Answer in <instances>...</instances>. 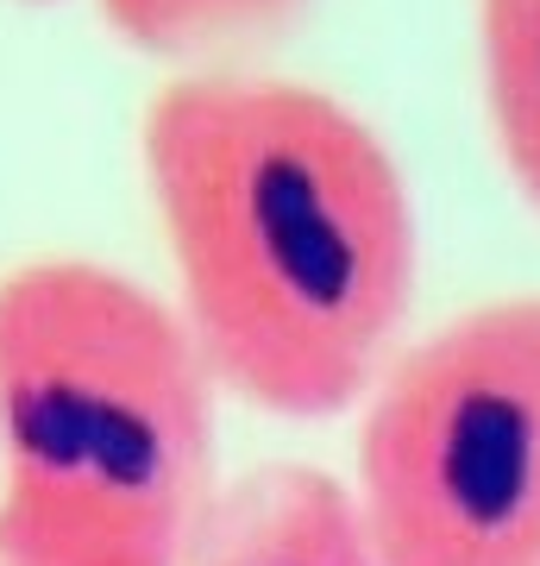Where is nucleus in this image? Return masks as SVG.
I'll return each mask as SVG.
<instances>
[{"label": "nucleus", "mask_w": 540, "mask_h": 566, "mask_svg": "<svg viewBox=\"0 0 540 566\" xmlns=\"http://www.w3.org/2000/svg\"><path fill=\"white\" fill-rule=\"evenodd\" d=\"M346 491L378 566H540V290L396 346Z\"/></svg>", "instance_id": "obj_3"}, {"label": "nucleus", "mask_w": 540, "mask_h": 566, "mask_svg": "<svg viewBox=\"0 0 540 566\" xmlns=\"http://www.w3.org/2000/svg\"><path fill=\"white\" fill-rule=\"evenodd\" d=\"M189 566H378V554L333 472L271 460L214 491Z\"/></svg>", "instance_id": "obj_4"}, {"label": "nucleus", "mask_w": 540, "mask_h": 566, "mask_svg": "<svg viewBox=\"0 0 540 566\" xmlns=\"http://www.w3.org/2000/svg\"><path fill=\"white\" fill-rule=\"evenodd\" d=\"M478 82L490 139L540 214V0H478Z\"/></svg>", "instance_id": "obj_5"}, {"label": "nucleus", "mask_w": 540, "mask_h": 566, "mask_svg": "<svg viewBox=\"0 0 540 566\" xmlns=\"http://www.w3.org/2000/svg\"><path fill=\"white\" fill-rule=\"evenodd\" d=\"M25 7H51V0H25Z\"/></svg>", "instance_id": "obj_7"}, {"label": "nucleus", "mask_w": 540, "mask_h": 566, "mask_svg": "<svg viewBox=\"0 0 540 566\" xmlns=\"http://www.w3.org/2000/svg\"><path fill=\"white\" fill-rule=\"evenodd\" d=\"M133 51L208 57L226 44H258L308 13V0H95Z\"/></svg>", "instance_id": "obj_6"}, {"label": "nucleus", "mask_w": 540, "mask_h": 566, "mask_svg": "<svg viewBox=\"0 0 540 566\" xmlns=\"http://www.w3.org/2000/svg\"><path fill=\"white\" fill-rule=\"evenodd\" d=\"M214 371L177 303L95 259L0 277V566H189Z\"/></svg>", "instance_id": "obj_2"}, {"label": "nucleus", "mask_w": 540, "mask_h": 566, "mask_svg": "<svg viewBox=\"0 0 540 566\" xmlns=\"http://www.w3.org/2000/svg\"><path fill=\"white\" fill-rule=\"evenodd\" d=\"M145 182L214 385L283 422L371 397L421 283L378 126L308 82L182 76L145 107Z\"/></svg>", "instance_id": "obj_1"}]
</instances>
